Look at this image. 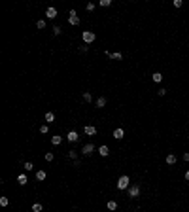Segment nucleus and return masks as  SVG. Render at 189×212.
Instances as JSON below:
<instances>
[{
    "instance_id": "obj_1",
    "label": "nucleus",
    "mask_w": 189,
    "mask_h": 212,
    "mask_svg": "<svg viewBox=\"0 0 189 212\" xmlns=\"http://www.w3.org/2000/svg\"><path fill=\"white\" fill-rule=\"evenodd\" d=\"M129 184H131V178L127 174H123V176H119V180H117V190H127L129 188Z\"/></svg>"
},
{
    "instance_id": "obj_2",
    "label": "nucleus",
    "mask_w": 189,
    "mask_h": 212,
    "mask_svg": "<svg viewBox=\"0 0 189 212\" xmlns=\"http://www.w3.org/2000/svg\"><path fill=\"white\" fill-rule=\"evenodd\" d=\"M81 38H83V42H85V45H87V44H93V42H95V38H97V34H95L93 30H83V34H81Z\"/></svg>"
},
{
    "instance_id": "obj_3",
    "label": "nucleus",
    "mask_w": 189,
    "mask_h": 212,
    "mask_svg": "<svg viewBox=\"0 0 189 212\" xmlns=\"http://www.w3.org/2000/svg\"><path fill=\"white\" fill-rule=\"evenodd\" d=\"M68 23H70L72 27H76V25H80V17H78L76 9H72V12H70V15H68Z\"/></svg>"
},
{
    "instance_id": "obj_4",
    "label": "nucleus",
    "mask_w": 189,
    "mask_h": 212,
    "mask_svg": "<svg viewBox=\"0 0 189 212\" xmlns=\"http://www.w3.org/2000/svg\"><path fill=\"white\" fill-rule=\"evenodd\" d=\"M140 195V186H131V188H129V197H132V199H136Z\"/></svg>"
},
{
    "instance_id": "obj_5",
    "label": "nucleus",
    "mask_w": 189,
    "mask_h": 212,
    "mask_svg": "<svg viewBox=\"0 0 189 212\" xmlns=\"http://www.w3.org/2000/svg\"><path fill=\"white\" fill-rule=\"evenodd\" d=\"M93 152H95V146L91 144V142H89V144H85L83 148H81V154H83V155H91Z\"/></svg>"
},
{
    "instance_id": "obj_6",
    "label": "nucleus",
    "mask_w": 189,
    "mask_h": 212,
    "mask_svg": "<svg viewBox=\"0 0 189 212\" xmlns=\"http://www.w3.org/2000/svg\"><path fill=\"white\" fill-rule=\"evenodd\" d=\"M66 140H68V142H78V140H80V135H78L76 131H70L66 135Z\"/></svg>"
},
{
    "instance_id": "obj_7",
    "label": "nucleus",
    "mask_w": 189,
    "mask_h": 212,
    "mask_svg": "<svg viewBox=\"0 0 189 212\" xmlns=\"http://www.w3.org/2000/svg\"><path fill=\"white\" fill-rule=\"evenodd\" d=\"M45 17H47V19H55V17H57V9H55V8H47V9H45Z\"/></svg>"
},
{
    "instance_id": "obj_8",
    "label": "nucleus",
    "mask_w": 189,
    "mask_h": 212,
    "mask_svg": "<svg viewBox=\"0 0 189 212\" xmlns=\"http://www.w3.org/2000/svg\"><path fill=\"white\" fill-rule=\"evenodd\" d=\"M123 136H125V131H123L121 127H117L115 131H113V138H115V140H121Z\"/></svg>"
},
{
    "instance_id": "obj_9",
    "label": "nucleus",
    "mask_w": 189,
    "mask_h": 212,
    "mask_svg": "<svg viewBox=\"0 0 189 212\" xmlns=\"http://www.w3.org/2000/svg\"><path fill=\"white\" fill-rule=\"evenodd\" d=\"M83 131H85V135L93 136V135H97V127H95V125H85V129H83Z\"/></svg>"
},
{
    "instance_id": "obj_10",
    "label": "nucleus",
    "mask_w": 189,
    "mask_h": 212,
    "mask_svg": "<svg viewBox=\"0 0 189 212\" xmlns=\"http://www.w3.org/2000/svg\"><path fill=\"white\" fill-rule=\"evenodd\" d=\"M99 154L102 155V157H106V155L110 154V148H108V146H106V144H102V146H100V148H99Z\"/></svg>"
},
{
    "instance_id": "obj_11",
    "label": "nucleus",
    "mask_w": 189,
    "mask_h": 212,
    "mask_svg": "<svg viewBox=\"0 0 189 212\" xmlns=\"http://www.w3.org/2000/svg\"><path fill=\"white\" fill-rule=\"evenodd\" d=\"M151 80L155 81V83H161V81H163V74L161 72H153L151 74Z\"/></svg>"
},
{
    "instance_id": "obj_12",
    "label": "nucleus",
    "mask_w": 189,
    "mask_h": 212,
    "mask_svg": "<svg viewBox=\"0 0 189 212\" xmlns=\"http://www.w3.org/2000/svg\"><path fill=\"white\" fill-rule=\"evenodd\" d=\"M61 142H63V136H61V135H55V136H51V144H53V146H59Z\"/></svg>"
},
{
    "instance_id": "obj_13",
    "label": "nucleus",
    "mask_w": 189,
    "mask_h": 212,
    "mask_svg": "<svg viewBox=\"0 0 189 212\" xmlns=\"http://www.w3.org/2000/svg\"><path fill=\"white\" fill-rule=\"evenodd\" d=\"M17 182H19V186H27V182H28L27 174H19L17 176Z\"/></svg>"
},
{
    "instance_id": "obj_14",
    "label": "nucleus",
    "mask_w": 189,
    "mask_h": 212,
    "mask_svg": "<svg viewBox=\"0 0 189 212\" xmlns=\"http://www.w3.org/2000/svg\"><path fill=\"white\" fill-rule=\"evenodd\" d=\"M176 161H178V159H176L174 154H168L167 155V165H176Z\"/></svg>"
},
{
    "instance_id": "obj_15",
    "label": "nucleus",
    "mask_w": 189,
    "mask_h": 212,
    "mask_svg": "<svg viewBox=\"0 0 189 212\" xmlns=\"http://www.w3.org/2000/svg\"><path fill=\"white\" fill-rule=\"evenodd\" d=\"M44 119H45V123L49 125V123H53V121H55V116H53L51 112H47V114H45V117H44Z\"/></svg>"
},
{
    "instance_id": "obj_16",
    "label": "nucleus",
    "mask_w": 189,
    "mask_h": 212,
    "mask_svg": "<svg viewBox=\"0 0 189 212\" xmlns=\"http://www.w3.org/2000/svg\"><path fill=\"white\" fill-rule=\"evenodd\" d=\"M97 108H104V106H106V99H104V97H100V99H97Z\"/></svg>"
},
{
    "instance_id": "obj_17",
    "label": "nucleus",
    "mask_w": 189,
    "mask_h": 212,
    "mask_svg": "<svg viewBox=\"0 0 189 212\" xmlns=\"http://www.w3.org/2000/svg\"><path fill=\"white\" fill-rule=\"evenodd\" d=\"M45 178H47V174H45V171H38L36 172V180H45Z\"/></svg>"
},
{
    "instance_id": "obj_18",
    "label": "nucleus",
    "mask_w": 189,
    "mask_h": 212,
    "mask_svg": "<svg viewBox=\"0 0 189 212\" xmlns=\"http://www.w3.org/2000/svg\"><path fill=\"white\" fill-rule=\"evenodd\" d=\"M42 210H44V207H42L40 203H34V205H32V212H42Z\"/></svg>"
},
{
    "instance_id": "obj_19",
    "label": "nucleus",
    "mask_w": 189,
    "mask_h": 212,
    "mask_svg": "<svg viewBox=\"0 0 189 212\" xmlns=\"http://www.w3.org/2000/svg\"><path fill=\"white\" fill-rule=\"evenodd\" d=\"M110 4H112V0H100V2H99V6H100V8H108Z\"/></svg>"
},
{
    "instance_id": "obj_20",
    "label": "nucleus",
    "mask_w": 189,
    "mask_h": 212,
    "mask_svg": "<svg viewBox=\"0 0 189 212\" xmlns=\"http://www.w3.org/2000/svg\"><path fill=\"white\" fill-rule=\"evenodd\" d=\"M108 210H117V203H115V201H108Z\"/></svg>"
},
{
    "instance_id": "obj_21",
    "label": "nucleus",
    "mask_w": 189,
    "mask_h": 212,
    "mask_svg": "<svg viewBox=\"0 0 189 212\" xmlns=\"http://www.w3.org/2000/svg\"><path fill=\"white\" fill-rule=\"evenodd\" d=\"M9 205V199L8 197H0V207H8Z\"/></svg>"
},
{
    "instance_id": "obj_22",
    "label": "nucleus",
    "mask_w": 189,
    "mask_h": 212,
    "mask_svg": "<svg viewBox=\"0 0 189 212\" xmlns=\"http://www.w3.org/2000/svg\"><path fill=\"white\" fill-rule=\"evenodd\" d=\"M83 100H85V102H91V100H93V97H91L89 91H85V93H83Z\"/></svg>"
},
{
    "instance_id": "obj_23",
    "label": "nucleus",
    "mask_w": 189,
    "mask_h": 212,
    "mask_svg": "<svg viewBox=\"0 0 189 212\" xmlns=\"http://www.w3.org/2000/svg\"><path fill=\"white\" fill-rule=\"evenodd\" d=\"M110 57H112V59H115V61H121V59H123V55L119 53V51H117V53H110Z\"/></svg>"
},
{
    "instance_id": "obj_24",
    "label": "nucleus",
    "mask_w": 189,
    "mask_h": 212,
    "mask_svg": "<svg viewBox=\"0 0 189 212\" xmlns=\"http://www.w3.org/2000/svg\"><path fill=\"white\" fill-rule=\"evenodd\" d=\"M47 131H49V125H47V123H44V125L40 127V133H42V135H45Z\"/></svg>"
},
{
    "instance_id": "obj_25",
    "label": "nucleus",
    "mask_w": 189,
    "mask_h": 212,
    "mask_svg": "<svg viewBox=\"0 0 189 212\" xmlns=\"http://www.w3.org/2000/svg\"><path fill=\"white\" fill-rule=\"evenodd\" d=\"M45 25H47V23H45V21H44V19H40V21H38V23H36V27H38V28H40V30H42V28H45Z\"/></svg>"
},
{
    "instance_id": "obj_26",
    "label": "nucleus",
    "mask_w": 189,
    "mask_h": 212,
    "mask_svg": "<svg viewBox=\"0 0 189 212\" xmlns=\"http://www.w3.org/2000/svg\"><path fill=\"white\" fill-rule=\"evenodd\" d=\"M85 9H87V12H93V9H95V4H93V2H87V4H85Z\"/></svg>"
},
{
    "instance_id": "obj_27",
    "label": "nucleus",
    "mask_w": 189,
    "mask_h": 212,
    "mask_svg": "<svg viewBox=\"0 0 189 212\" xmlns=\"http://www.w3.org/2000/svg\"><path fill=\"white\" fill-rule=\"evenodd\" d=\"M32 169H34V165H32L30 161H27V163H25V171H32Z\"/></svg>"
},
{
    "instance_id": "obj_28",
    "label": "nucleus",
    "mask_w": 189,
    "mask_h": 212,
    "mask_svg": "<svg viewBox=\"0 0 189 212\" xmlns=\"http://www.w3.org/2000/svg\"><path fill=\"white\" fill-rule=\"evenodd\" d=\"M61 32H63V28H61V27H53V34H55V36H59Z\"/></svg>"
},
{
    "instance_id": "obj_29",
    "label": "nucleus",
    "mask_w": 189,
    "mask_h": 212,
    "mask_svg": "<svg viewBox=\"0 0 189 212\" xmlns=\"http://www.w3.org/2000/svg\"><path fill=\"white\" fill-rule=\"evenodd\" d=\"M157 95H159V97H165V95H167V89H165V87H161V89L157 91Z\"/></svg>"
},
{
    "instance_id": "obj_30",
    "label": "nucleus",
    "mask_w": 189,
    "mask_h": 212,
    "mask_svg": "<svg viewBox=\"0 0 189 212\" xmlns=\"http://www.w3.org/2000/svg\"><path fill=\"white\" fill-rule=\"evenodd\" d=\"M172 4H174V8H182V4H184V2H182V0H174Z\"/></svg>"
},
{
    "instance_id": "obj_31",
    "label": "nucleus",
    "mask_w": 189,
    "mask_h": 212,
    "mask_svg": "<svg viewBox=\"0 0 189 212\" xmlns=\"http://www.w3.org/2000/svg\"><path fill=\"white\" fill-rule=\"evenodd\" d=\"M45 161H53V154H51V152L45 154Z\"/></svg>"
},
{
    "instance_id": "obj_32",
    "label": "nucleus",
    "mask_w": 189,
    "mask_h": 212,
    "mask_svg": "<svg viewBox=\"0 0 189 212\" xmlns=\"http://www.w3.org/2000/svg\"><path fill=\"white\" fill-rule=\"evenodd\" d=\"M76 152H74V150H70V152H68V157H70V159H76Z\"/></svg>"
},
{
    "instance_id": "obj_33",
    "label": "nucleus",
    "mask_w": 189,
    "mask_h": 212,
    "mask_svg": "<svg viewBox=\"0 0 189 212\" xmlns=\"http://www.w3.org/2000/svg\"><path fill=\"white\" fill-rule=\"evenodd\" d=\"M184 161H189V152H185V154H184Z\"/></svg>"
},
{
    "instance_id": "obj_34",
    "label": "nucleus",
    "mask_w": 189,
    "mask_h": 212,
    "mask_svg": "<svg viewBox=\"0 0 189 212\" xmlns=\"http://www.w3.org/2000/svg\"><path fill=\"white\" fill-rule=\"evenodd\" d=\"M185 180H189V171H187V172H185Z\"/></svg>"
}]
</instances>
